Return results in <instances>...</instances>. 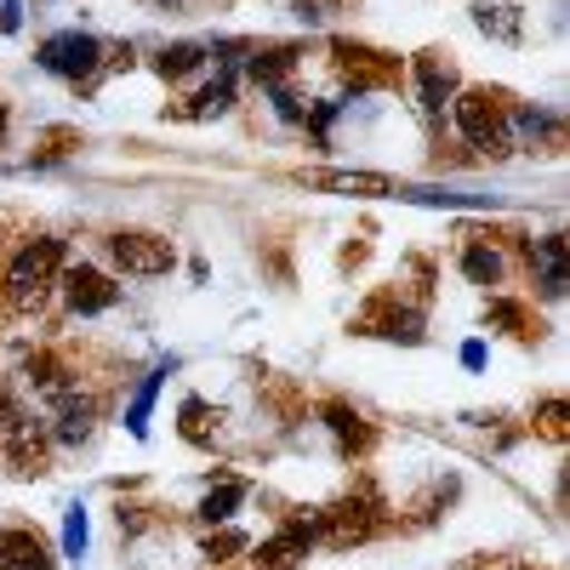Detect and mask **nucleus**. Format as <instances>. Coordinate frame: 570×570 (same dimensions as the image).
<instances>
[{"mask_svg":"<svg viewBox=\"0 0 570 570\" xmlns=\"http://www.w3.org/2000/svg\"><path fill=\"white\" fill-rule=\"evenodd\" d=\"M451 115H456V131L468 137V149H480L485 160L513 155L502 98H491V91H456V98H451Z\"/></svg>","mask_w":570,"mask_h":570,"instance_id":"nucleus-1","label":"nucleus"},{"mask_svg":"<svg viewBox=\"0 0 570 570\" xmlns=\"http://www.w3.org/2000/svg\"><path fill=\"white\" fill-rule=\"evenodd\" d=\"M58 263H63V240H29V246L12 257V268H7V297H12L18 308H29L46 285H52Z\"/></svg>","mask_w":570,"mask_h":570,"instance_id":"nucleus-2","label":"nucleus"},{"mask_svg":"<svg viewBox=\"0 0 570 570\" xmlns=\"http://www.w3.org/2000/svg\"><path fill=\"white\" fill-rule=\"evenodd\" d=\"M104 63V40L98 35H80V29H63L40 46V69H52L63 80H91Z\"/></svg>","mask_w":570,"mask_h":570,"instance_id":"nucleus-3","label":"nucleus"},{"mask_svg":"<svg viewBox=\"0 0 570 570\" xmlns=\"http://www.w3.org/2000/svg\"><path fill=\"white\" fill-rule=\"evenodd\" d=\"M109 263L120 274L155 279V274H171L177 252H171V240H160V234H109Z\"/></svg>","mask_w":570,"mask_h":570,"instance_id":"nucleus-4","label":"nucleus"},{"mask_svg":"<svg viewBox=\"0 0 570 570\" xmlns=\"http://www.w3.org/2000/svg\"><path fill=\"white\" fill-rule=\"evenodd\" d=\"M314 531L325 537V542H337V548H348V542H365L371 531H376V508L360 497H348V502H337V508H331V513H320L314 519Z\"/></svg>","mask_w":570,"mask_h":570,"instance_id":"nucleus-5","label":"nucleus"},{"mask_svg":"<svg viewBox=\"0 0 570 570\" xmlns=\"http://www.w3.org/2000/svg\"><path fill=\"white\" fill-rule=\"evenodd\" d=\"M314 519H285V531L279 537H268L263 548H257V564L263 570H292L297 559H308V548H314Z\"/></svg>","mask_w":570,"mask_h":570,"instance_id":"nucleus-6","label":"nucleus"},{"mask_svg":"<svg viewBox=\"0 0 570 570\" xmlns=\"http://www.w3.org/2000/svg\"><path fill=\"white\" fill-rule=\"evenodd\" d=\"M63 292H69V308L75 314H104V308L120 303V285L109 274H98V268H69Z\"/></svg>","mask_w":570,"mask_h":570,"instance_id":"nucleus-7","label":"nucleus"},{"mask_svg":"<svg viewBox=\"0 0 570 570\" xmlns=\"http://www.w3.org/2000/svg\"><path fill=\"white\" fill-rule=\"evenodd\" d=\"M416 98H422V115H440L456 98V69L440 52H422L416 58Z\"/></svg>","mask_w":570,"mask_h":570,"instance_id":"nucleus-8","label":"nucleus"},{"mask_svg":"<svg viewBox=\"0 0 570 570\" xmlns=\"http://www.w3.org/2000/svg\"><path fill=\"white\" fill-rule=\"evenodd\" d=\"M297 183L325 188V195H394V177L383 171H297Z\"/></svg>","mask_w":570,"mask_h":570,"instance_id":"nucleus-9","label":"nucleus"},{"mask_svg":"<svg viewBox=\"0 0 570 570\" xmlns=\"http://www.w3.org/2000/svg\"><path fill=\"white\" fill-rule=\"evenodd\" d=\"M0 570H52V548L29 525H12V531H0Z\"/></svg>","mask_w":570,"mask_h":570,"instance_id":"nucleus-10","label":"nucleus"},{"mask_svg":"<svg viewBox=\"0 0 570 570\" xmlns=\"http://www.w3.org/2000/svg\"><path fill=\"white\" fill-rule=\"evenodd\" d=\"M360 331H371V337H394V343H422V314L376 303V308L360 320Z\"/></svg>","mask_w":570,"mask_h":570,"instance_id":"nucleus-11","label":"nucleus"},{"mask_svg":"<svg viewBox=\"0 0 570 570\" xmlns=\"http://www.w3.org/2000/svg\"><path fill=\"white\" fill-rule=\"evenodd\" d=\"M171 371H177V360H160L149 376H142V389L131 394V405H126V434H131V440H142V434H149V411H155V394H160V383H166Z\"/></svg>","mask_w":570,"mask_h":570,"instance_id":"nucleus-12","label":"nucleus"},{"mask_svg":"<svg viewBox=\"0 0 570 570\" xmlns=\"http://www.w3.org/2000/svg\"><path fill=\"white\" fill-rule=\"evenodd\" d=\"M508 137H513V149L519 142H559V120L548 109H508Z\"/></svg>","mask_w":570,"mask_h":570,"instance_id":"nucleus-13","label":"nucleus"},{"mask_svg":"<svg viewBox=\"0 0 570 570\" xmlns=\"http://www.w3.org/2000/svg\"><path fill=\"white\" fill-rule=\"evenodd\" d=\"M320 416L331 422V434H337V445H343V451H365V445H371V428H365V416H360L354 405L331 400V405H325Z\"/></svg>","mask_w":570,"mask_h":570,"instance_id":"nucleus-14","label":"nucleus"},{"mask_svg":"<svg viewBox=\"0 0 570 570\" xmlns=\"http://www.w3.org/2000/svg\"><path fill=\"white\" fill-rule=\"evenodd\" d=\"M531 257L542 263V297L559 303V297H564V234H548V240H537Z\"/></svg>","mask_w":570,"mask_h":570,"instance_id":"nucleus-15","label":"nucleus"},{"mask_svg":"<svg viewBox=\"0 0 570 570\" xmlns=\"http://www.w3.org/2000/svg\"><path fill=\"white\" fill-rule=\"evenodd\" d=\"M91 416H98V405H91V400H80V394H63V400H58V440H63V445H80V440H91Z\"/></svg>","mask_w":570,"mask_h":570,"instance_id":"nucleus-16","label":"nucleus"},{"mask_svg":"<svg viewBox=\"0 0 570 570\" xmlns=\"http://www.w3.org/2000/svg\"><path fill=\"white\" fill-rule=\"evenodd\" d=\"M462 274H468L473 285H502V252L485 246V240H468V252H462Z\"/></svg>","mask_w":570,"mask_h":570,"instance_id":"nucleus-17","label":"nucleus"},{"mask_svg":"<svg viewBox=\"0 0 570 570\" xmlns=\"http://www.w3.org/2000/svg\"><path fill=\"white\" fill-rule=\"evenodd\" d=\"M297 69V52L292 46H268V52H252V80L263 86H285V75Z\"/></svg>","mask_w":570,"mask_h":570,"instance_id":"nucleus-18","label":"nucleus"},{"mask_svg":"<svg viewBox=\"0 0 570 570\" xmlns=\"http://www.w3.org/2000/svg\"><path fill=\"white\" fill-rule=\"evenodd\" d=\"M228 109H234V75L223 69V75L200 91V98H195V109H183V115H188V120H212V115H228Z\"/></svg>","mask_w":570,"mask_h":570,"instance_id":"nucleus-19","label":"nucleus"},{"mask_svg":"<svg viewBox=\"0 0 570 570\" xmlns=\"http://www.w3.org/2000/svg\"><path fill=\"white\" fill-rule=\"evenodd\" d=\"M246 502V485L240 480H223L206 502H200V519H206V525H223V519H234V508H240Z\"/></svg>","mask_w":570,"mask_h":570,"instance_id":"nucleus-20","label":"nucleus"},{"mask_svg":"<svg viewBox=\"0 0 570 570\" xmlns=\"http://www.w3.org/2000/svg\"><path fill=\"white\" fill-rule=\"evenodd\" d=\"M200 63H206V46H188V40H183V46H166V52H160V75H166V80H188Z\"/></svg>","mask_w":570,"mask_h":570,"instance_id":"nucleus-21","label":"nucleus"},{"mask_svg":"<svg viewBox=\"0 0 570 570\" xmlns=\"http://www.w3.org/2000/svg\"><path fill=\"white\" fill-rule=\"evenodd\" d=\"M473 23L497 40H519V12L513 7H473Z\"/></svg>","mask_w":570,"mask_h":570,"instance_id":"nucleus-22","label":"nucleus"},{"mask_svg":"<svg viewBox=\"0 0 570 570\" xmlns=\"http://www.w3.org/2000/svg\"><path fill=\"white\" fill-rule=\"evenodd\" d=\"M183 440L212 445V411H206V400H183Z\"/></svg>","mask_w":570,"mask_h":570,"instance_id":"nucleus-23","label":"nucleus"},{"mask_svg":"<svg viewBox=\"0 0 570 570\" xmlns=\"http://www.w3.org/2000/svg\"><path fill=\"white\" fill-rule=\"evenodd\" d=\"M268 104H274V115L279 120H292V126H308V109H303V98L292 86H268Z\"/></svg>","mask_w":570,"mask_h":570,"instance_id":"nucleus-24","label":"nucleus"},{"mask_svg":"<svg viewBox=\"0 0 570 570\" xmlns=\"http://www.w3.org/2000/svg\"><path fill=\"white\" fill-rule=\"evenodd\" d=\"M80 553H86V508L75 502L63 513V559H80Z\"/></svg>","mask_w":570,"mask_h":570,"instance_id":"nucleus-25","label":"nucleus"},{"mask_svg":"<svg viewBox=\"0 0 570 570\" xmlns=\"http://www.w3.org/2000/svg\"><path fill=\"white\" fill-rule=\"evenodd\" d=\"M537 422H542V434H548V440H564V428H570V405H564V400H548V405L537 411Z\"/></svg>","mask_w":570,"mask_h":570,"instance_id":"nucleus-26","label":"nucleus"},{"mask_svg":"<svg viewBox=\"0 0 570 570\" xmlns=\"http://www.w3.org/2000/svg\"><path fill=\"white\" fill-rule=\"evenodd\" d=\"M491 325H502V331L519 337V331H525V308H519V303H491Z\"/></svg>","mask_w":570,"mask_h":570,"instance_id":"nucleus-27","label":"nucleus"},{"mask_svg":"<svg viewBox=\"0 0 570 570\" xmlns=\"http://www.w3.org/2000/svg\"><path fill=\"white\" fill-rule=\"evenodd\" d=\"M240 548H246V537H240V531H223V537H212V542H206V559L217 564V559H228V553H240Z\"/></svg>","mask_w":570,"mask_h":570,"instance_id":"nucleus-28","label":"nucleus"},{"mask_svg":"<svg viewBox=\"0 0 570 570\" xmlns=\"http://www.w3.org/2000/svg\"><path fill=\"white\" fill-rule=\"evenodd\" d=\"M297 18L303 23H325L331 18V0H297Z\"/></svg>","mask_w":570,"mask_h":570,"instance_id":"nucleus-29","label":"nucleus"},{"mask_svg":"<svg viewBox=\"0 0 570 570\" xmlns=\"http://www.w3.org/2000/svg\"><path fill=\"white\" fill-rule=\"evenodd\" d=\"M18 23H23V0H0V29L12 35Z\"/></svg>","mask_w":570,"mask_h":570,"instance_id":"nucleus-30","label":"nucleus"},{"mask_svg":"<svg viewBox=\"0 0 570 570\" xmlns=\"http://www.w3.org/2000/svg\"><path fill=\"white\" fill-rule=\"evenodd\" d=\"M462 365L480 371V365H485V343H468V348H462Z\"/></svg>","mask_w":570,"mask_h":570,"instance_id":"nucleus-31","label":"nucleus"},{"mask_svg":"<svg viewBox=\"0 0 570 570\" xmlns=\"http://www.w3.org/2000/svg\"><path fill=\"white\" fill-rule=\"evenodd\" d=\"M12 422H18V405H12L7 389H0V428H12Z\"/></svg>","mask_w":570,"mask_h":570,"instance_id":"nucleus-32","label":"nucleus"},{"mask_svg":"<svg viewBox=\"0 0 570 570\" xmlns=\"http://www.w3.org/2000/svg\"><path fill=\"white\" fill-rule=\"evenodd\" d=\"M0 137H7V104H0Z\"/></svg>","mask_w":570,"mask_h":570,"instance_id":"nucleus-33","label":"nucleus"}]
</instances>
